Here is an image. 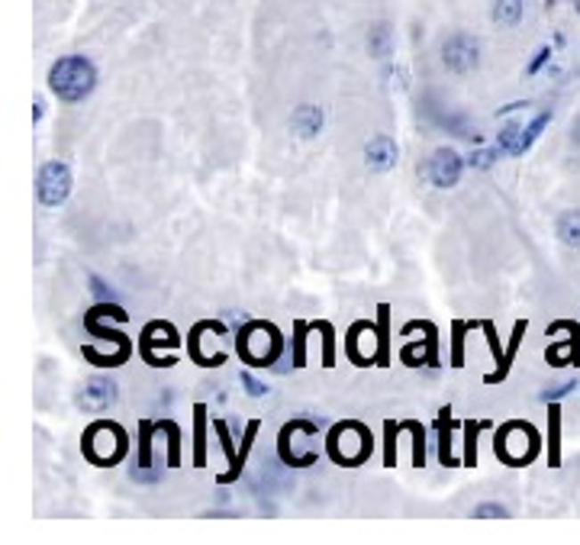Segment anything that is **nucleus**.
Segmentation results:
<instances>
[{
  "mask_svg": "<svg viewBox=\"0 0 580 545\" xmlns=\"http://www.w3.org/2000/svg\"><path fill=\"white\" fill-rule=\"evenodd\" d=\"M442 65L452 75H471L480 65V42L468 33H454L442 42Z\"/></svg>",
  "mask_w": 580,
  "mask_h": 545,
  "instance_id": "nucleus-9",
  "label": "nucleus"
},
{
  "mask_svg": "<svg viewBox=\"0 0 580 545\" xmlns=\"http://www.w3.org/2000/svg\"><path fill=\"white\" fill-rule=\"evenodd\" d=\"M496 159H500V149H478V152H471L468 155V165L471 168H480V171H487L490 165H496Z\"/></svg>",
  "mask_w": 580,
  "mask_h": 545,
  "instance_id": "nucleus-27",
  "label": "nucleus"
},
{
  "mask_svg": "<svg viewBox=\"0 0 580 545\" xmlns=\"http://www.w3.org/2000/svg\"><path fill=\"white\" fill-rule=\"evenodd\" d=\"M71 185H75V175H71V168L65 161L52 159L39 168V175H36V197L43 207H61L68 201V194H71Z\"/></svg>",
  "mask_w": 580,
  "mask_h": 545,
  "instance_id": "nucleus-6",
  "label": "nucleus"
},
{
  "mask_svg": "<svg viewBox=\"0 0 580 545\" xmlns=\"http://www.w3.org/2000/svg\"><path fill=\"white\" fill-rule=\"evenodd\" d=\"M310 439H316V423H310V419H290V423L281 429V439H278L281 461H284V465H294V468H306V465H313L320 452L306 449V452L300 455L294 449V445L310 442Z\"/></svg>",
  "mask_w": 580,
  "mask_h": 545,
  "instance_id": "nucleus-7",
  "label": "nucleus"
},
{
  "mask_svg": "<svg viewBox=\"0 0 580 545\" xmlns=\"http://www.w3.org/2000/svg\"><path fill=\"white\" fill-rule=\"evenodd\" d=\"M468 329V323H454V355H452V365H464L462 361V333Z\"/></svg>",
  "mask_w": 580,
  "mask_h": 545,
  "instance_id": "nucleus-33",
  "label": "nucleus"
},
{
  "mask_svg": "<svg viewBox=\"0 0 580 545\" xmlns=\"http://www.w3.org/2000/svg\"><path fill=\"white\" fill-rule=\"evenodd\" d=\"M396 159H400V149H396V143L390 139V136H374L368 145H364V165L371 168V171H390V168L396 165Z\"/></svg>",
  "mask_w": 580,
  "mask_h": 545,
  "instance_id": "nucleus-11",
  "label": "nucleus"
},
{
  "mask_svg": "<svg viewBox=\"0 0 580 545\" xmlns=\"http://www.w3.org/2000/svg\"><path fill=\"white\" fill-rule=\"evenodd\" d=\"M43 113H45V103H43V101H36V107H33V120H36V123L43 120Z\"/></svg>",
  "mask_w": 580,
  "mask_h": 545,
  "instance_id": "nucleus-36",
  "label": "nucleus"
},
{
  "mask_svg": "<svg viewBox=\"0 0 580 545\" xmlns=\"http://www.w3.org/2000/svg\"><path fill=\"white\" fill-rule=\"evenodd\" d=\"M290 126H294V133L300 136V139H313V136H320V129H323V110L316 107V103H300V107H294V113H290Z\"/></svg>",
  "mask_w": 580,
  "mask_h": 545,
  "instance_id": "nucleus-13",
  "label": "nucleus"
},
{
  "mask_svg": "<svg viewBox=\"0 0 580 545\" xmlns=\"http://www.w3.org/2000/svg\"><path fill=\"white\" fill-rule=\"evenodd\" d=\"M551 465H558V423H561V417H558V407H551Z\"/></svg>",
  "mask_w": 580,
  "mask_h": 545,
  "instance_id": "nucleus-32",
  "label": "nucleus"
},
{
  "mask_svg": "<svg viewBox=\"0 0 580 545\" xmlns=\"http://www.w3.org/2000/svg\"><path fill=\"white\" fill-rule=\"evenodd\" d=\"M117 400H119V384L113 381V377H103V375L87 377L75 394V407L81 413H103V410H110Z\"/></svg>",
  "mask_w": 580,
  "mask_h": 545,
  "instance_id": "nucleus-10",
  "label": "nucleus"
},
{
  "mask_svg": "<svg viewBox=\"0 0 580 545\" xmlns=\"http://www.w3.org/2000/svg\"><path fill=\"white\" fill-rule=\"evenodd\" d=\"M91 291L97 293V297H110V301H113V291H107V287H103L101 277H91Z\"/></svg>",
  "mask_w": 580,
  "mask_h": 545,
  "instance_id": "nucleus-35",
  "label": "nucleus"
},
{
  "mask_svg": "<svg viewBox=\"0 0 580 545\" xmlns=\"http://www.w3.org/2000/svg\"><path fill=\"white\" fill-rule=\"evenodd\" d=\"M213 429L219 433V442H223V452H226V461H229V471L223 475V481H236V478H239V471H242V461H239L236 445H233V439H229L226 419H216V423H213Z\"/></svg>",
  "mask_w": 580,
  "mask_h": 545,
  "instance_id": "nucleus-18",
  "label": "nucleus"
},
{
  "mask_svg": "<svg viewBox=\"0 0 580 545\" xmlns=\"http://www.w3.org/2000/svg\"><path fill=\"white\" fill-rule=\"evenodd\" d=\"M97 87V68L87 55H61L49 68V91L61 103H81L87 101Z\"/></svg>",
  "mask_w": 580,
  "mask_h": 545,
  "instance_id": "nucleus-1",
  "label": "nucleus"
},
{
  "mask_svg": "<svg viewBox=\"0 0 580 545\" xmlns=\"http://www.w3.org/2000/svg\"><path fill=\"white\" fill-rule=\"evenodd\" d=\"M471 516H478V520H506V516H510V510H506L503 503L484 500V503H478V507H474Z\"/></svg>",
  "mask_w": 580,
  "mask_h": 545,
  "instance_id": "nucleus-24",
  "label": "nucleus"
},
{
  "mask_svg": "<svg viewBox=\"0 0 580 545\" xmlns=\"http://www.w3.org/2000/svg\"><path fill=\"white\" fill-rule=\"evenodd\" d=\"M236 349L245 365H252V368H274V361L284 355V335H281V329L274 323L249 319L239 329Z\"/></svg>",
  "mask_w": 580,
  "mask_h": 545,
  "instance_id": "nucleus-2",
  "label": "nucleus"
},
{
  "mask_svg": "<svg viewBox=\"0 0 580 545\" xmlns=\"http://www.w3.org/2000/svg\"><path fill=\"white\" fill-rule=\"evenodd\" d=\"M490 17L496 26H516L522 20V0H494L490 4Z\"/></svg>",
  "mask_w": 580,
  "mask_h": 545,
  "instance_id": "nucleus-19",
  "label": "nucleus"
},
{
  "mask_svg": "<svg viewBox=\"0 0 580 545\" xmlns=\"http://www.w3.org/2000/svg\"><path fill=\"white\" fill-rule=\"evenodd\" d=\"M81 449H85V455L94 461V465L107 468V465H113V461H119L123 455H127V433H123L119 423L97 419V423L87 426Z\"/></svg>",
  "mask_w": 580,
  "mask_h": 545,
  "instance_id": "nucleus-4",
  "label": "nucleus"
},
{
  "mask_svg": "<svg viewBox=\"0 0 580 545\" xmlns=\"http://www.w3.org/2000/svg\"><path fill=\"white\" fill-rule=\"evenodd\" d=\"M161 426L168 429V445H171V452H168V461L171 465H177V458H181V429L171 423V419H165Z\"/></svg>",
  "mask_w": 580,
  "mask_h": 545,
  "instance_id": "nucleus-30",
  "label": "nucleus"
},
{
  "mask_svg": "<svg viewBox=\"0 0 580 545\" xmlns=\"http://www.w3.org/2000/svg\"><path fill=\"white\" fill-rule=\"evenodd\" d=\"M494 452L506 461V465H526L538 455V433L532 423H522V419H513V423H503L500 433L494 439Z\"/></svg>",
  "mask_w": 580,
  "mask_h": 545,
  "instance_id": "nucleus-5",
  "label": "nucleus"
},
{
  "mask_svg": "<svg viewBox=\"0 0 580 545\" xmlns=\"http://www.w3.org/2000/svg\"><path fill=\"white\" fill-rule=\"evenodd\" d=\"M368 52L374 59H390L394 55V29L390 23H374L368 29Z\"/></svg>",
  "mask_w": 580,
  "mask_h": 545,
  "instance_id": "nucleus-14",
  "label": "nucleus"
},
{
  "mask_svg": "<svg viewBox=\"0 0 580 545\" xmlns=\"http://www.w3.org/2000/svg\"><path fill=\"white\" fill-rule=\"evenodd\" d=\"M197 417H193V465L203 468V461H207V407L197 403Z\"/></svg>",
  "mask_w": 580,
  "mask_h": 545,
  "instance_id": "nucleus-17",
  "label": "nucleus"
},
{
  "mask_svg": "<svg viewBox=\"0 0 580 545\" xmlns=\"http://www.w3.org/2000/svg\"><path fill=\"white\" fill-rule=\"evenodd\" d=\"M574 10H577V13H580V0H574Z\"/></svg>",
  "mask_w": 580,
  "mask_h": 545,
  "instance_id": "nucleus-38",
  "label": "nucleus"
},
{
  "mask_svg": "<svg viewBox=\"0 0 580 545\" xmlns=\"http://www.w3.org/2000/svg\"><path fill=\"white\" fill-rule=\"evenodd\" d=\"M404 426L413 433V465L422 468V461H426V429H422L416 419H406Z\"/></svg>",
  "mask_w": 580,
  "mask_h": 545,
  "instance_id": "nucleus-22",
  "label": "nucleus"
},
{
  "mask_svg": "<svg viewBox=\"0 0 580 545\" xmlns=\"http://www.w3.org/2000/svg\"><path fill=\"white\" fill-rule=\"evenodd\" d=\"M448 426H452V410H448V407H442V410H438V458H442V465H458V461L452 458V439H448Z\"/></svg>",
  "mask_w": 580,
  "mask_h": 545,
  "instance_id": "nucleus-21",
  "label": "nucleus"
},
{
  "mask_svg": "<svg viewBox=\"0 0 580 545\" xmlns=\"http://www.w3.org/2000/svg\"><path fill=\"white\" fill-rule=\"evenodd\" d=\"M574 143L580 145V120H577V123H574Z\"/></svg>",
  "mask_w": 580,
  "mask_h": 545,
  "instance_id": "nucleus-37",
  "label": "nucleus"
},
{
  "mask_svg": "<svg viewBox=\"0 0 580 545\" xmlns=\"http://www.w3.org/2000/svg\"><path fill=\"white\" fill-rule=\"evenodd\" d=\"M484 423H464V465H478V433Z\"/></svg>",
  "mask_w": 580,
  "mask_h": 545,
  "instance_id": "nucleus-23",
  "label": "nucleus"
},
{
  "mask_svg": "<svg viewBox=\"0 0 580 545\" xmlns=\"http://www.w3.org/2000/svg\"><path fill=\"white\" fill-rule=\"evenodd\" d=\"M310 323H297L294 326V365L303 368L306 365V333H310Z\"/></svg>",
  "mask_w": 580,
  "mask_h": 545,
  "instance_id": "nucleus-25",
  "label": "nucleus"
},
{
  "mask_svg": "<svg viewBox=\"0 0 580 545\" xmlns=\"http://www.w3.org/2000/svg\"><path fill=\"white\" fill-rule=\"evenodd\" d=\"M464 165H468V161H464L458 152L442 145V149H436L429 159H426V165H422L420 171L426 175V181H429L432 187H438V191H452V187L462 181Z\"/></svg>",
  "mask_w": 580,
  "mask_h": 545,
  "instance_id": "nucleus-8",
  "label": "nucleus"
},
{
  "mask_svg": "<svg viewBox=\"0 0 580 545\" xmlns=\"http://www.w3.org/2000/svg\"><path fill=\"white\" fill-rule=\"evenodd\" d=\"M548 361L558 365V368H561V365H580V326L574 329L568 343L551 345V349H548Z\"/></svg>",
  "mask_w": 580,
  "mask_h": 545,
  "instance_id": "nucleus-16",
  "label": "nucleus"
},
{
  "mask_svg": "<svg viewBox=\"0 0 580 545\" xmlns=\"http://www.w3.org/2000/svg\"><path fill=\"white\" fill-rule=\"evenodd\" d=\"M239 381H242L245 394H249V397H265V394L271 391V387L265 384V381H258V377H255L252 371H242V375H239Z\"/></svg>",
  "mask_w": 580,
  "mask_h": 545,
  "instance_id": "nucleus-29",
  "label": "nucleus"
},
{
  "mask_svg": "<svg viewBox=\"0 0 580 545\" xmlns=\"http://www.w3.org/2000/svg\"><path fill=\"white\" fill-rule=\"evenodd\" d=\"M396 433H400V423H387V449H384V465L394 468L396 461Z\"/></svg>",
  "mask_w": 580,
  "mask_h": 545,
  "instance_id": "nucleus-31",
  "label": "nucleus"
},
{
  "mask_svg": "<svg viewBox=\"0 0 580 545\" xmlns=\"http://www.w3.org/2000/svg\"><path fill=\"white\" fill-rule=\"evenodd\" d=\"M426 117L432 120V123L438 126V129H445V133L452 136H464V139H471V129H468V120L462 117V113H454L448 103H426Z\"/></svg>",
  "mask_w": 580,
  "mask_h": 545,
  "instance_id": "nucleus-12",
  "label": "nucleus"
},
{
  "mask_svg": "<svg viewBox=\"0 0 580 545\" xmlns=\"http://www.w3.org/2000/svg\"><path fill=\"white\" fill-rule=\"evenodd\" d=\"M313 326L323 333V345H326V352H323V365H336V339H332V326H329V323H313Z\"/></svg>",
  "mask_w": 580,
  "mask_h": 545,
  "instance_id": "nucleus-28",
  "label": "nucleus"
},
{
  "mask_svg": "<svg viewBox=\"0 0 580 545\" xmlns=\"http://www.w3.org/2000/svg\"><path fill=\"white\" fill-rule=\"evenodd\" d=\"M548 59H551V49H548V45H542V49H538V55H535V59H532V65H529V75H535L538 68L545 65Z\"/></svg>",
  "mask_w": 580,
  "mask_h": 545,
  "instance_id": "nucleus-34",
  "label": "nucleus"
},
{
  "mask_svg": "<svg viewBox=\"0 0 580 545\" xmlns=\"http://www.w3.org/2000/svg\"><path fill=\"white\" fill-rule=\"evenodd\" d=\"M85 326H87V333L97 335V339H107V343H117V345H123V349H129V352H133V343H129L127 335L119 333V329L101 326V319L94 317V313H85Z\"/></svg>",
  "mask_w": 580,
  "mask_h": 545,
  "instance_id": "nucleus-20",
  "label": "nucleus"
},
{
  "mask_svg": "<svg viewBox=\"0 0 580 545\" xmlns=\"http://www.w3.org/2000/svg\"><path fill=\"white\" fill-rule=\"evenodd\" d=\"M574 387H580L577 381H561V384H551V387H545L542 394H538V400L542 403H555V400H561V397H568V394H574Z\"/></svg>",
  "mask_w": 580,
  "mask_h": 545,
  "instance_id": "nucleus-26",
  "label": "nucleus"
},
{
  "mask_svg": "<svg viewBox=\"0 0 580 545\" xmlns=\"http://www.w3.org/2000/svg\"><path fill=\"white\" fill-rule=\"evenodd\" d=\"M326 442H329V455L339 465H362L371 455V449H374V439H371L368 426H362L358 419L336 423Z\"/></svg>",
  "mask_w": 580,
  "mask_h": 545,
  "instance_id": "nucleus-3",
  "label": "nucleus"
},
{
  "mask_svg": "<svg viewBox=\"0 0 580 545\" xmlns=\"http://www.w3.org/2000/svg\"><path fill=\"white\" fill-rule=\"evenodd\" d=\"M555 233L564 245L580 249V210H564L561 217L555 219Z\"/></svg>",
  "mask_w": 580,
  "mask_h": 545,
  "instance_id": "nucleus-15",
  "label": "nucleus"
}]
</instances>
